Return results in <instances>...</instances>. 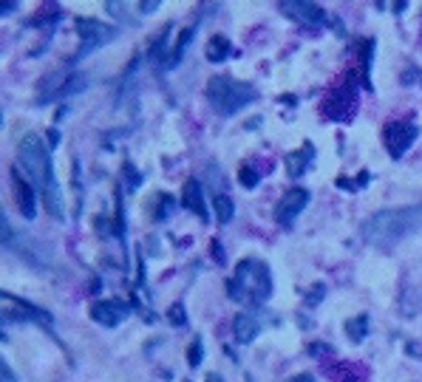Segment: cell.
<instances>
[{
    "instance_id": "30bf717a",
    "label": "cell",
    "mask_w": 422,
    "mask_h": 382,
    "mask_svg": "<svg viewBox=\"0 0 422 382\" xmlns=\"http://www.w3.org/2000/svg\"><path fill=\"white\" fill-rule=\"evenodd\" d=\"M11 182H14V201H17L20 212H23L26 218H34V215H37V201H34V187H31V182H26V179L20 176V168L11 170Z\"/></svg>"
},
{
    "instance_id": "7a4b0ae2",
    "label": "cell",
    "mask_w": 422,
    "mask_h": 382,
    "mask_svg": "<svg viewBox=\"0 0 422 382\" xmlns=\"http://www.w3.org/2000/svg\"><path fill=\"white\" fill-rule=\"evenodd\" d=\"M420 229H422V207H391V209L374 212L363 224V238L372 246L389 249V246L400 244L403 238H409V235H414Z\"/></svg>"
},
{
    "instance_id": "ac0fdd59",
    "label": "cell",
    "mask_w": 422,
    "mask_h": 382,
    "mask_svg": "<svg viewBox=\"0 0 422 382\" xmlns=\"http://www.w3.org/2000/svg\"><path fill=\"white\" fill-rule=\"evenodd\" d=\"M168 320L173 323V326H185V320H188V315H185V309L176 303V306H171V312H168Z\"/></svg>"
},
{
    "instance_id": "5b68a950",
    "label": "cell",
    "mask_w": 422,
    "mask_h": 382,
    "mask_svg": "<svg viewBox=\"0 0 422 382\" xmlns=\"http://www.w3.org/2000/svg\"><path fill=\"white\" fill-rule=\"evenodd\" d=\"M417 125L414 122H406V119H397V122H389L386 131H383V139H386V148L391 153V159H400L417 139Z\"/></svg>"
},
{
    "instance_id": "6da1fadb",
    "label": "cell",
    "mask_w": 422,
    "mask_h": 382,
    "mask_svg": "<svg viewBox=\"0 0 422 382\" xmlns=\"http://www.w3.org/2000/svg\"><path fill=\"white\" fill-rule=\"evenodd\" d=\"M17 162L20 168L26 170V176L37 185V190L43 192V201H45V209L63 221L65 218V204H63V192L57 187V179H54V168H51V156L43 145L40 136H26L20 145H17Z\"/></svg>"
},
{
    "instance_id": "e0dca14e",
    "label": "cell",
    "mask_w": 422,
    "mask_h": 382,
    "mask_svg": "<svg viewBox=\"0 0 422 382\" xmlns=\"http://www.w3.org/2000/svg\"><path fill=\"white\" fill-rule=\"evenodd\" d=\"M238 179H241V185L249 190V187H255L258 185V179H261V173L255 170V168H241V173H238Z\"/></svg>"
},
{
    "instance_id": "2e32d148",
    "label": "cell",
    "mask_w": 422,
    "mask_h": 382,
    "mask_svg": "<svg viewBox=\"0 0 422 382\" xmlns=\"http://www.w3.org/2000/svg\"><path fill=\"white\" fill-rule=\"evenodd\" d=\"M346 334H349L352 343H360V340L369 334V320H366V317H355V320H349V323H346Z\"/></svg>"
},
{
    "instance_id": "8992f818",
    "label": "cell",
    "mask_w": 422,
    "mask_h": 382,
    "mask_svg": "<svg viewBox=\"0 0 422 382\" xmlns=\"http://www.w3.org/2000/svg\"><path fill=\"white\" fill-rule=\"evenodd\" d=\"M77 31H80V37H82V45H80V54H77V57H85L88 51H94L97 45L114 40V34H117L111 26H105V23H99V20H77Z\"/></svg>"
},
{
    "instance_id": "ffe728a7",
    "label": "cell",
    "mask_w": 422,
    "mask_h": 382,
    "mask_svg": "<svg viewBox=\"0 0 422 382\" xmlns=\"http://www.w3.org/2000/svg\"><path fill=\"white\" fill-rule=\"evenodd\" d=\"M159 3H162V0H139V11H142V14H151V11H156Z\"/></svg>"
},
{
    "instance_id": "603a6c76",
    "label": "cell",
    "mask_w": 422,
    "mask_h": 382,
    "mask_svg": "<svg viewBox=\"0 0 422 382\" xmlns=\"http://www.w3.org/2000/svg\"><path fill=\"white\" fill-rule=\"evenodd\" d=\"M207 382H221V380H218V377H215V374H210V377H207Z\"/></svg>"
},
{
    "instance_id": "4fadbf2b",
    "label": "cell",
    "mask_w": 422,
    "mask_h": 382,
    "mask_svg": "<svg viewBox=\"0 0 422 382\" xmlns=\"http://www.w3.org/2000/svg\"><path fill=\"white\" fill-rule=\"evenodd\" d=\"M312 153H315V151H312V145H309V142L303 145V151H301V153H292V156L286 159L289 173H292V176H303V173H306V168H309V162H312Z\"/></svg>"
},
{
    "instance_id": "8fae6325",
    "label": "cell",
    "mask_w": 422,
    "mask_h": 382,
    "mask_svg": "<svg viewBox=\"0 0 422 382\" xmlns=\"http://www.w3.org/2000/svg\"><path fill=\"white\" fill-rule=\"evenodd\" d=\"M182 204L196 212L199 218H207V207H205V187L196 182V179H188L185 187H182Z\"/></svg>"
},
{
    "instance_id": "9a60e30c",
    "label": "cell",
    "mask_w": 422,
    "mask_h": 382,
    "mask_svg": "<svg viewBox=\"0 0 422 382\" xmlns=\"http://www.w3.org/2000/svg\"><path fill=\"white\" fill-rule=\"evenodd\" d=\"M232 215H235L232 201H229L224 192H218V195H215V218H218V224H229Z\"/></svg>"
},
{
    "instance_id": "9c48e42d",
    "label": "cell",
    "mask_w": 422,
    "mask_h": 382,
    "mask_svg": "<svg viewBox=\"0 0 422 382\" xmlns=\"http://www.w3.org/2000/svg\"><path fill=\"white\" fill-rule=\"evenodd\" d=\"M281 6H283V11L289 14V17H295L298 23H303V26H320L323 23V9L315 3V0H281Z\"/></svg>"
},
{
    "instance_id": "3957f363",
    "label": "cell",
    "mask_w": 422,
    "mask_h": 382,
    "mask_svg": "<svg viewBox=\"0 0 422 382\" xmlns=\"http://www.w3.org/2000/svg\"><path fill=\"white\" fill-rule=\"evenodd\" d=\"M227 292L238 303H255V306H261L264 300H269V295H272V278H269L266 263L258 261V258H244L235 266V275H232Z\"/></svg>"
},
{
    "instance_id": "7402d4cb",
    "label": "cell",
    "mask_w": 422,
    "mask_h": 382,
    "mask_svg": "<svg viewBox=\"0 0 422 382\" xmlns=\"http://www.w3.org/2000/svg\"><path fill=\"white\" fill-rule=\"evenodd\" d=\"M289 382H315V380H312V377H309V374H298V377H295V380H289Z\"/></svg>"
},
{
    "instance_id": "5bb4252c",
    "label": "cell",
    "mask_w": 422,
    "mask_h": 382,
    "mask_svg": "<svg viewBox=\"0 0 422 382\" xmlns=\"http://www.w3.org/2000/svg\"><path fill=\"white\" fill-rule=\"evenodd\" d=\"M227 57H229V40L224 34L210 37V43H207V60L210 62H224Z\"/></svg>"
},
{
    "instance_id": "277c9868",
    "label": "cell",
    "mask_w": 422,
    "mask_h": 382,
    "mask_svg": "<svg viewBox=\"0 0 422 382\" xmlns=\"http://www.w3.org/2000/svg\"><path fill=\"white\" fill-rule=\"evenodd\" d=\"M252 99H255V88L249 82H238V80L224 77V74L212 77L207 82V102L212 105V111L221 114V116L238 114Z\"/></svg>"
},
{
    "instance_id": "52a82bcc",
    "label": "cell",
    "mask_w": 422,
    "mask_h": 382,
    "mask_svg": "<svg viewBox=\"0 0 422 382\" xmlns=\"http://www.w3.org/2000/svg\"><path fill=\"white\" fill-rule=\"evenodd\" d=\"M306 204H309V192L303 190V187H292V190L278 201V207H275V221H278L281 227H292L295 218L306 209Z\"/></svg>"
},
{
    "instance_id": "d6986e66",
    "label": "cell",
    "mask_w": 422,
    "mask_h": 382,
    "mask_svg": "<svg viewBox=\"0 0 422 382\" xmlns=\"http://www.w3.org/2000/svg\"><path fill=\"white\" fill-rule=\"evenodd\" d=\"M199 363H202V340H196V343H193V349H190V366L196 369Z\"/></svg>"
},
{
    "instance_id": "ba28073f",
    "label": "cell",
    "mask_w": 422,
    "mask_h": 382,
    "mask_svg": "<svg viewBox=\"0 0 422 382\" xmlns=\"http://www.w3.org/2000/svg\"><path fill=\"white\" fill-rule=\"evenodd\" d=\"M128 315H131V309H128L122 300H97V303L91 306V317H94L99 326H105V329L119 326Z\"/></svg>"
},
{
    "instance_id": "44dd1931",
    "label": "cell",
    "mask_w": 422,
    "mask_h": 382,
    "mask_svg": "<svg viewBox=\"0 0 422 382\" xmlns=\"http://www.w3.org/2000/svg\"><path fill=\"white\" fill-rule=\"evenodd\" d=\"M3 382H14V377H11V369L3 363Z\"/></svg>"
},
{
    "instance_id": "7c38bea8",
    "label": "cell",
    "mask_w": 422,
    "mask_h": 382,
    "mask_svg": "<svg viewBox=\"0 0 422 382\" xmlns=\"http://www.w3.org/2000/svg\"><path fill=\"white\" fill-rule=\"evenodd\" d=\"M232 332H235V340L247 346V343H252V340L258 337L261 323H258V317H255V315H238V317H235V323H232Z\"/></svg>"
}]
</instances>
